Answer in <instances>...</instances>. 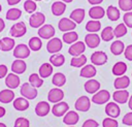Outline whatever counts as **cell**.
<instances>
[{
  "mask_svg": "<svg viewBox=\"0 0 132 127\" xmlns=\"http://www.w3.org/2000/svg\"><path fill=\"white\" fill-rule=\"evenodd\" d=\"M96 73H97V70H96L95 65L88 64V65H85V66L81 67L79 75L81 77H85V78H92L96 75Z\"/></svg>",
  "mask_w": 132,
  "mask_h": 127,
  "instance_id": "cell-19",
  "label": "cell"
},
{
  "mask_svg": "<svg viewBox=\"0 0 132 127\" xmlns=\"http://www.w3.org/2000/svg\"><path fill=\"white\" fill-rule=\"evenodd\" d=\"M105 14L107 15L108 20L112 21V22H116L120 19V9L117 8L116 6L113 5H109L105 11Z\"/></svg>",
  "mask_w": 132,
  "mask_h": 127,
  "instance_id": "cell-31",
  "label": "cell"
},
{
  "mask_svg": "<svg viewBox=\"0 0 132 127\" xmlns=\"http://www.w3.org/2000/svg\"><path fill=\"white\" fill-rule=\"evenodd\" d=\"M21 15H22V10L19 8L12 7L6 11L5 18H6V20H9V21H16L21 18Z\"/></svg>",
  "mask_w": 132,
  "mask_h": 127,
  "instance_id": "cell-36",
  "label": "cell"
},
{
  "mask_svg": "<svg viewBox=\"0 0 132 127\" xmlns=\"http://www.w3.org/2000/svg\"><path fill=\"white\" fill-rule=\"evenodd\" d=\"M114 37V34H113V28L110 27V26H107L105 27L102 31H101V35H100V38L104 41H110L112 38Z\"/></svg>",
  "mask_w": 132,
  "mask_h": 127,
  "instance_id": "cell-40",
  "label": "cell"
},
{
  "mask_svg": "<svg viewBox=\"0 0 132 127\" xmlns=\"http://www.w3.org/2000/svg\"><path fill=\"white\" fill-rule=\"evenodd\" d=\"M8 5H16L18 3L21 2V0H6Z\"/></svg>",
  "mask_w": 132,
  "mask_h": 127,
  "instance_id": "cell-54",
  "label": "cell"
},
{
  "mask_svg": "<svg viewBox=\"0 0 132 127\" xmlns=\"http://www.w3.org/2000/svg\"><path fill=\"white\" fill-rule=\"evenodd\" d=\"M53 71H54L53 70V65L51 63H43L39 67L38 74L40 75L41 78H46L53 73Z\"/></svg>",
  "mask_w": 132,
  "mask_h": 127,
  "instance_id": "cell-30",
  "label": "cell"
},
{
  "mask_svg": "<svg viewBox=\"0 0 132 127\" xmlns=\"http://www.w3.org/2000/svg\"><path fill=\"white\" fill-rule=\"evenodd\" d=\"M102 126L103 127H118L119 126V123L116 119L113 118H105L103 121H102Z\"/></svg>",
  "mask_w": 132,
  "mask_h": 127,
  "instance_id": "cell-47",
  "label": "cell"
},
{
  "mask_svg": "<svg viewBox=\"0 0 132 127\" xmlns=\"http://www.w3.org/2000/svg\"><path fill=\"white\" fill-rule=\"evenodd\" d=\"M45 22V15L42 12H34L29 18V25L32 28H40L42 25H44Z\"/></svg>",
  "mask_w": 132,
  "mask_h": 127,
  "instance_id": "cell-8",
  "label": "cell"
},
{
  "mask_svg": "<svg viewBox=\"0 0 132 127\" xmlns=\"http://www.w3.org/2000/svg\"><path fill=\"white\" fill-rule=\"evenodd\" d=\"M105 114L110 118L117 119L121 114V108L117 102H107L105 105Z\"/></svg>",
  "mask_w": 132,
  "mask_h": 127,
  "instance_id": "cell-15",
  "label": "cell"
},
{
  "mask_svg": "<svg viewBox=\"0 0 132 127\" xmlns=\"http://www.w3.org/2000/svg\"><path fill=\"white\" fill-rule=\"evenodd\" d=\"M113 34H114L116 38H120V37H123L124 35H126L127 34V27H126V25L124 23L119 24L113 29Z\"/></svg>",
  "mask_w": 132,
  "mask_h": 127,
  "instance_id": "cell-43",
  "label": "cell"
},
{
  "mask_svg": "<svg viewBox=\"0 0 132 127\" xmlns=\"http://www.w3.org/2000/svg\"><path fill=\"white\" fill-rule=\"evenodd\" d=\"M14 92L11 89H4L0 91V102L1 103H9L14 100Z\"/></svg>",
  "mask_w": 132,
  "mask_h": 127,
  "instance_id": "cell-25",
  "label": "cell"
},
{
  "mask_svg": "<svg viewBox=\"0 0 132 127\" xmlns=\"http://www.w3.org/2000/svg\"><path fill=\"white\" fill-rule=\"evenodd\" d=\"M36 8H37V5H36L35 1H33V0H26L24 2V9L28 13H34Z\"/></svg>",
  "mask_w": 132,
  "mask_h": 127,
  "instance_id": "cell-44",
  "label": "cell"
},
{
  "mask_svg": "<svg viewBox=\"0 0 132 127\" xmlns=\"http://www.w3.org/2000/svg\"><path fill=\"white\" fill-rule=\"evenodd\" d=\"M90 106H91V100L88 96H85V95L78 97L74 103L75 109L78 112H82V113L88 112L90 109Z\"/></svg>",
  "mask_w": 132,
  "mask_h": 127,
  "instance_id": "cell-7",
  "label": "cell"
},
{
  "mask_svg": "<svg viewBox=\"0 0 132 127\" xmlns=\"http://www.w3.org/2000/svg\"><path fill=\"white\" fill-rule=\"evenodd\" d=\"M14 39L10 37H3L0 39V50L3 52H9L14 49Z\"/></svg>",
  "mask_w": 132,
  "mask_h": 127,
  "instance_id": "cell-27",
  "label": "cell"
},
{
  "mask_svg": "<svg viewBox=\"0 0 132 127\" xmlns=\"http://www.w3.org/2000/svg\"><path fill=\"white\" fill-rule=\"evenodd\" d=\"M127 71V64L122 62V61H119L117 62L113 66H112V73L117 76H122L125 74V72Z\"/></svg>",
  "mask_w": 132,
  "mask_h": 127,
  "instance_id": "cell-32",
  "label": "cell"
},
{
  "mask_svg": "<svg viewBox=\"0 0 132 127\" xmlns=\"http://www.w3.org/2000/svg\"><path fill=\"white\" fill-rule=\"evenodd\" d=\"M12 105L13 107L19 110V112H24L26 109H28L29 107V101L28 99L24 98V97H18L12 101Z\"/></svg>",
  "mask_w": 132,
  "mask_h": 127,
  "instance_id": "cell-26",
  "label": "cell"
},
{
  "mask_svg": "<svg viewBox=\"0 0 132 127\" xmlns=\"http://www.w3.org/2000/svg\"><path fill=\"white\" fill-rule=\"evenodd\" d=\"M26 32H27V27H26L24 22H18L15 24H13L9 30L10 35L14 38H19V37L24 36L26 34Z\"/></svg>",
  "mask_w": 132,
  "mask_h": 127,
  "instance_id": "cell-2",
  "label": "cell"
},
{
  "mask_svg": "<svg viewBox=\"0 0 132 127\" xmlns=\"http://www.w3.org/2000/svg\"><path fill=\"white\" fill-rule=\"evenodd\" d=\"M129 85H130V78L127 75L118 76L113 83V86L117 90H125L126 88L129 87Z\"/></svg>",
  "mask_w": 132,
  "mask_h": 127,
  "instance_id": "cell-23",
  "label": "cell"
},
{
  "mask_svg": "<svg viewBox=\"0 0 132 127\" xmlns=\"http://www.w3.org/2000/svg\"><path fill=\"white\" fill-rule=\"evenodd\" d=\"M99 124L97 121L93 120V119H88L84 122V124L81 125V127H98Z\"/></svg>",
  "mask_w": 132,
  "mask_h": 127,
  "instance_id": "cell-50",
  "label": "cell"
},
{
  "mask_svg": "<svg viewBox=\"0 0 132 127\" xmlns=\"http://www.w3.org/2000/svg\"><path fill=\"white\" fill-rule=\"evenodd\" d=\"M65 62V57L62 55V54H53L51 57H50V63L53 65V66H56V67H60L64 64Z\"/></svg>",
  "mask_w": 132,
  "mask_h": 127,
  "instance_id": "cell-38",
  "label": "cell"
},
{
  "mask_svg": "<svg viewBox=\"0 0 132 127\" xmlns=\"http://www.w3.org/2000/svg\"><path fill=\"white\" fill-rule=\"evenodd\" d=\"M26 68H27V65L25 61L22 59H15L11 64V71L18 75L24 73L26 71Z\"/></svg>",
  "mask_w": 132,
  "mask_h": 127,
  "instance_id": "cell-21",
  "label": "cell"
},
{
  "mask_svg": "<svg viewBox=\"0 0 132 127\" xmlns=\"http://www.w3.org/2000/svg\"><path fill=\"white\" fill-rule=\"evenodd\" d=\"M66 10V3L62 1H56L52 4V12L54 15H62Z\"/></svg>",
  "mask_w": 132,
  "mask_h": 127,
  "instance_id": "cell-29",
  "label": "cell"
},
{
  "mask_svg": "<svg viewBox=\"0 0 132 127\" xmlns=\"http://www.w3.org/2000/svg\"><path fill=\"white\" fill-rule=\"evenodd\" d=\"M107 55L103 51H96L91 55V63L96 66L104 65L107 62Z\"/></svg>",
  "mask_w": 132,
  "mask_h": 127,
  "instance_id": "cell-9",
  "label": "cell"
},
{
  "mask_svg": "<svg viewBox=\"0 0 132 127\" xmlns=\"http://www.w3.org/2000/svg\"><path fill=\"white\" fill-rule=\"evenodd\" d=\"M86 50V43L84 41H76L74 43L71 44V46H69V50H68V53L69 55H71L72 57H77V56H80L84 54Z\"/></svg>",
  "mask_w": 132,
  "mask_h": 127,
  "instance_id": "cell-11",
  "label": "cell"
},
{
  "mask_svg": "<svg viewBox=\"0 0 132 127\" xmlns=\"http://www.w3.org/2000/svg\"><path fill=\"white\" fill-rule=\"evenodd\" d=\"M1 10H2V6H1V4H0V12H1Z\"/></svg>",
  "mask_w": 132,
  "mask_h": 127,
  "instance_id": "cell-60",
  "label": "cell"
},
{
  "mask_svg": "<svg viewBox=\"0 0 132 127\" xmlns=\"http://www.w3.org/2000/svg\"><path fill=\"white\" fill-rule=\"evenodd\" d=\"M5 113H6L5 108H4L3 106H0V118H2V117L5 115Z\"/></svg>",
  "mask_w": 132,
  "mask_h": 127,
  "instance_id": "cell-56",
  "label": "cell"
},
{
  "mask_svg": "<svg viewBox=\"0 0 132 127\" xmlns=\"http://www.w3.org/2000/svg\"><path fill=\"white\" fill-rule=\"evenodd\" d=\"M52 83L54 86H56L57 88H60L62 86H64L66 84V76L64 73L62 72H57L53 75V78H52Z\"/></svg>",
  "mask_w": 132,
  "mask_h": 127,
  "instance_id": "cell-34",
  "label": "cell"
},
{
  "mask_svg": "<svg viewBox=\"0 0 132 127\" xmlns=\"http://www.w3.org/2000/svg\"><path fill=\"white\" fill-rule=\"evenodd\" d=\"M70 20H72L75 24H80L85 19V9L84 8H76L71 11Z\"/></svg>",
  "mask_w": 132,
  "mask_h": 127,
  "instance_id": "cell-28",
  "label": "cell"
},
{
  "mask_svg": "<svg viewBox=\"0 0 132 127\" xmlns=\"http://www.w3.org/2000/svg\"><path fill=\"white\" fill-rule=\"evenodd\" d=\"M38 36L43 39H51L55 36L56 30L51 24H44L38 29Z\"/></svg>",
  "mask_w": 132,
  "mask_h": 127,
  "instance_id": "cell-3",
  "label": "cell"
},
{
  "mask_svg": "<svg viewBox=\"0 0 132 127\" xmlns=\"http://www.w3.org/2000/svg\"><path fill=\"white\" fill-rule=\"evenodd\" d=\"M7 66L4 65V64H0V78H3V77H6V75L8 74L7 73Z\"/></svg>",
  "mask_w": 132,
  "mask_h": 127,
  "instance_id": "cell-52",
  "label": "cell"
},
{
  "mask_svg": "<svg viewBox=\"0 0 132 127\" xmlns=\"http://www.w3.org/2000/svg\"><path fill=\"white\" fill-rule=\"evenodd\" d=\"M101 29V23L98 20H91L86 24V30L89 33H97Z\"/></svg>",
  "mask_w": 132,
  "mask_h": 127,
  "instance_id": "cell-35",
  "label": "cell"
},
{
  "mask_svg": "<svg viewBox=\"0 0 132 127\" xmlns=\"http://www.w3.org/2000/svg\"><path fill=\"white\" fill-rule=\"evenodd\" d=\"M110 98V94L107 90H99L98 92H96L93 96H92V102L96 103V104H104L107 103V101Z\"/></svg>",
  "mask_w": 132,
  "mask_h": 127,
  "instance_id": "cell-6",
  "label": "cell"
},
{
  "mask_svg": "<svg viewBox=\"0 0 132 127\" xmlns=\"http://www.w3.org/2000/svg\"><path fill=\"white\" fill-rule=\"evenodd\" d=\"M62 47H63L62 40L58 37L51 38L46 43V50L50 54H57L62 50Z\"/></svg>",
  "mask_w": 132,
  "mask_h": 127,
  "instance_id": "cell-5",
  "label": "cell"
},
{
  "mask_svg": "<svg viewBox=\"0 0 132 127\" xmlns=\"http://www.w3.org/2000/svg\"><path fill=\"white\" fill-rule=\"evenodd\" d=\"M123 21L127 28H132V11H127L124 13Z\"/></svg>",
  "mask_w": 132,
  "mask_h": 127,
  "instance_id": "cell-48",
  "label": "cell"
},
{
  "mask_svg": "<svg viewBox=\"0 0 132 127\" xmlns=\"http://www.w3.org/2000/svg\"><path fill=\"white\" fill-rule=\"evenodd\" d=\"M20 93L21 95L28 99V100H33L37 97V89L34 88L33 86L30 85V83H24L22 86H21V89H20Z\"/></svg>",
  "mask_w": 132,
  "mask_h": 127,
  "instance_id": "cell-1",
  "label": "cell"
},
{
  "mask_svg": "<svg viewBox=\"0 0 132 127\" xmlns=\"http://www.w3.org/2000/svg\"><path fill=\"white\" fill-rule=\"evenodd\" d=\"M119 7L123 11H131L132 10V0H119Z\"/></svg>",
  "mask_w": 132,
  "mask_h": 127,
  "instance_id": "cell-45",
  "label": "cell"
},
{
  "mask_svg": "<svg viewBox=\"0 0 132 127\" xmlns=\"http://www.w3.org/2000/svg\"><path fill=\"white\" fill-rule=\"evenodd\" d=\"M129 97H130V94L126 89L125 90H117L112 94V98H113L114 102L121 103V104L126 103L129 100Z\"/></svg>",
  "mask_w": 132,
  "mask_h": 127,
  "instance_id": "cell-16",
  "label": "cell"
},
{
  "mask_svg": "<svg viewBox=\"0 0 132 127\" xmlns=\"http://www.w3.org/2000/svg\"><path fill=\"white\" fill-rule=\"evenodd\" d=\"M78 120H79V116L74 110H68L63 116V122L69 126H74L78 122Z\"/></svg>",
  "mask_w": 132,
  "mask_h": 127,
  "instance_id": "cell-18",
  "label": "cell"
},
{
  "mask_svg": "<svg viewBox=\"0 0 132 127\" xmlns=\"http://www.w3.org/2000/svg\"><path fill=\"white\" fill-rule=\"evenodd\" d=\"M63 41L67 44H72L74 42L77 41L78 39V34L73 30V31H69V32H65L63 34Z\"/></svg>",
  "mask_w": 132,
  "mask_h": 127,
  "instance_id": "cell-37",
  "label": "cell"
},
{
  "mask_svg": "<svg viewBox=\"0 0 132 127\" xmlns=\"http://www.w3.org/2000/svg\"><path fill=\"white\" fill-rule=\"evenodd\" d=\"M122 122H123L124 125L132 126V112H131V113H127V114L124 116Z\"/></svg>",
  "mask_w": 132,
  "mask_h": 127,
  "instance_id": "cell-49",
  "label": "cell"
},
{
  "mask_svg": "<svg viewBox=\"0 0 132 127\" xmlns=\"http://www.w3.org/2000/svg\"><path fill=\"white\" fill-rule=\"evenodd\" d=\"M89 15L93 20H100L105 15V10H104L103 7H101L99 5H95V6L90 8Z\"/></svg>",
  "mask_w": 132,
  "mask_h": 127,
  "instance_id": "cell-24",
  "label": "cell"
},
{
  "mask_svg": "<svg viewBox=\"0 0 132 127\" xmlns=\"http://www.w3.org/2000/svg\"><path fill=\"white\" fill-rule=\"evenodd\" d=\"M64 98V92L60 88H53L47 94V99L52 103H58Z\"/></svg>",
  "mask_w": 132,
  "mask_h": 127,
  "instance_id": "cell-12",
  "label": "cell"
},
{
  "mask_svg": "<svg viewBox=\"0 0 132 127\" xmlns=\"http://www.w3.org/2000/svg\"><path fill=\"white\" fill-rule=\"evenodd\" d=\"M5 85L8 89H16L19 86H20V77L18 74L13 73V72H10L6 75L5 77Z\"/></svg>",
  "mask_w": 132,
  "mask_h": 127,
  "instance_id": "cell-17",
  "label": "cell"
},
{
  "mask_svg": "<svg viewBox=\"0 0 132 127\" xmlns=\"http://www.w3.org/2000/svg\"><path fill=\"white\" fill-rule=\"evenodd\" d=\"M51 110L50 103L46 101H39L35 106V114L38 117H45Z\"/></svg>",
  "mask_w": 132,
  "mask_h": 127,
  "instance_id": "cell-20",
  "label": "cell"
},
{
  "mask_svg": "<svg viewBox=\"0 0 132 127\" xmlns=\"http://www.w3.org/2000/svg\"><path fill=\"white\" fill-rule=\"evenodd\" d=\"M128 106H129V108L132 110V95L129 97V100H128Z\"/></svg>",
  "mask_w": 132,
  "mask_h": 127,
  "instance_id": "cell-57",
  "label": "cell"
},
{
  "mask_svg": "<svg viewBox=\"0 0 132 127\" xmlns=\"http://www.w3.org/2000/svg\"><path fill=\"white\" fill-rule=\"evenodd\" d=\"M33 1H41V0H33Z\"/></svg>",
  "mask_w": 132,
  "mask_h": 127,
  "instance_id": "cell-61",
  "label": "cell"
},
{
  "mask_svg": "<svg viewBox=\"0 0 132 127\" xmlns=\"http://www.w3.org/2000/svg\"><path fill=\"white\" fill-rule=\"evenodd\" d=\"M14 127H30V122L27 118L19 117L14 121Z\"/></svg>",
  "mask_w": 132,
  "mask_h": 127,
  "instance_id": "cell-46",
  "label": "cell"
},
{
  "mask_svg": "<svg viewBox=\"0 0 132 127\" xmlns=\"http://www.w3.org/2000/svg\"><path fill=\"white\" fill-rule=\"evenodd\" d=\"M69 127H74V126H69Z\"/></svg>",
  "mask_w": 132,
  "mask_h": 127,
  "instance_id": "cell-62",
  "label": "cell"
},
{
  "mask_svg": "<svg viewBox=\"0 0 132 127\" xmlns=\"http://www.w3.org/2000/svg\"><path fill=\"white\" fill-rule=\"evenodd\" d=\"M87 63V57L85 55H80L77 57H72V59L70 60V65L72 67H82L85 66Z\"/></svg>",
  "mask_w": 132,
  "mask_h": 127,
  "instance_id": "cell-39",
  "label": "cell"
},
{
  "mask_svg": "<svg viewBox=\"0 0 132 127\" xmlns=\"http://www.w3.org/2000/svg\"><path fill=\"white\" fill-rule=\"evenodd\" d=\"M58 28L60 31L69 32V31H73L76 28V24L68 18H62L58 23Z\"/></svg>",
  "mask_w": 132,
  "mask_h": 127,
  "instance_id": "cell-10",
  "label": "cell"
},
{
  "mask_svg": "<svg viewBox=\"0 0 132 127\" xmlns=\"http://www.w3.org/2000/svg\"><path fill=\"white\" fill-rule=\"evenodd\" d=\"M124 56H125V58H126L127 60L132 61V44H129L128 46L125 47Z\"/></svg>",
  "mask_w": 132,
  "mask_h": 127,
  "instance_id": "cell-51",
  "label": "cell"
},
{
  "mask_svg": "<svg viewBox=\"0 0 132 127\" xmlns=\"http://www.w3.org/2000/svg\"><path fill=\"white\" fill-rule=\"evenodd\" d=\"M28 46H29V49H30L31 51H34V52L39 51V50L41 49V46H42V42H41L40 37H36V36H34V37L30 38Z\"/></svg>",
  "mask_w": 132,
  "mask_h": 127,
  "instance_id": "cell-41",
  "label": "cell"
},
{
  "mask_svg": "<svg viewBox=\"0 0 132 127\" xmlns=\"http://www.w3.org/2000/svg\"><path fill=\"white\" fill-rule=\"evenodd\" d=\"M68 109H69L68 103L65 101H60L54 104V106L52 107V113L56 117H62L68 112Z\"/></svg>",
  "mask_w": 132,
  "mask_h": 127,
  "instance_id": "cell-13",
  "label": "cell"
},
{
  "mask_svg": "<svg viewBox=\"0 0 132 127\" xmlns=\"http://www.w3.org/2000/svg\"><path fill=\"white\" fill-rule=\"evenodd\" d=\"M29 83L34 88H39L43 85V80L40 77L38 73H31L29 76Z\"/></svg>",
  "mask_w": 132,
  "mask_h": 127,
  "instance_id": "cell-42",
  "label": "cell"
},
{
  "mask_svg": "<svg viewBox=\"0 0 132 127\" xmlns=\"http://www.w3.org/2000/svg\"><path fill=\"white\" fill-rule=\"evenodd\" d=\"M88 2H89L91 5H99L100 3L103 2V0H88Z\"/></svg>",
  "mask_w": 132,
  "mask_h": 127,
  "instance_id": "cell-53",
  "label": "cell"
},
{
  "mask_svg": "<svg viewBox=\"0 0 132 127\" xmlns=\"http://www.w3.org/2000/svg\"><path fill=\"white\" fill-rule=\"evenodd\" d=\"M101 38L97 33H88L85 36V43L90 49H95L100 44Z\"/></svg>",
  "mask_w": 132,
  "mask_h": 127,
  "instance_id": "cell-14",
  "label": "cell"
},
{
  "mask_svg": "<svg viewBox=\"0 0 132 127\" xmlns=\"http://www.w3.org/2000/svg\"><path fill=\"white\" fill-rule=\"evenodd\" d=\"M4 28H5V23H4L3 19L0 18V32H2L4 30Z\"/></svg>",
  "mask_w": 132,
  "mask_h": 127,
  "instance_id": "cell-55",
  "label": "cell"
},
{
  "mask_svg": "<svg viewBox=\"0 0 132 127\" xmlns=\"http://www.w3.org/2000/svg\"><path fill=\"white\" fill-rule=\"evenodd\" d=\"M62 2H64V3H70V2H72L73 0H61Z\"/></svg>",
  "mask_w": 132,
  "mask_h": 127,
  "instance_id": "cell-58",
  "label": "cell"
},
{
  "mask_svg": "<svg viewBox=\"0 0 132 127\" xmlns=\"http://www.w3.org/2000/svg\"><path fill=\"white\" fill-rule=\"evenodd\" d=\"M0 127H7V126H6L4 123H1V122H0Z\"/></svg>",
  "mask_w": 132,
  "mask_h": 127,
  "instance_id": "cell-59",
  "label": "cell"
},
{
  "mask_svg": "<svg viewBox=\"0 0 132 127\" xmlns=\"http://www.w3.org/2000/svg\"><path fill=\"white\" fill-rule=\"evenodd\" d=\"M30 49H29V46L28 45H26V44H24V43H20V44H18L16 46H14V49H13V57L14 58H16V59H22V60H24V59H26V58H28L29 56H30Z\"/></svg>",
  "mask_w": 132,
  "mask_h": 127,
  "instance_id": "cell-4",
  "label": "cell"
},
{
  "mask_svg": "<svg viewBox=\"0 0 132 127\" xmlns=\"http://www.w3.org/2000/svg\"><path fill=\"white\" fill-rule=\"evenodd\" d=\"M125 51V45H124V42L121 41V40H116L111 43L110 45V52L114 55V56H119L121 55L123 52Z\"/></svg>",
  "mask_w": 132,
  "mask_h": 127,
  "instance_id": "cell-33",
  "label": "cell"
},
{
  "mask_svg": "<svg viewBox=\"0 0 132 127\" xmlns=\"http://www.w3.org/2000/svg\"><path fill=\"white\" fill-rule=\"evenodd\" d=\"M84 88L86 90L87 93L89 94H95L96 92L99 91V88H100V83L97 81V80H88L85 85H84Z\"/></svg>",
  "mask_w": 132,
  "mask_h": 127,
  "instance_id": "cell-22",
  "label": "cell"
}]
</instances>
